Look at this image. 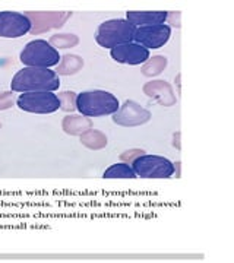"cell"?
I'll return each instance as SVG.
<instances>
[{
	"label": "cell",
	"mask_w": 234,
	"mask_h": 263,
	"mask_svg": "<svg viewBox=\"0 0 234 263\" xmlns=\"http://www.w3.org/2000/svg\"><path fill=\"white\" fill-rule=\"evenodd\" d=\"M120 108L117 97L107 91H85L76 98V110L85 117H100L114 114Z\"/></svg>",
	"instance_id": "cell-2"
},
{
	"label": "cell",
	"mask_w": 234,
	"mask_h": 263,
	"mask_svg": "<svg viewBox=\"0 0 234 263\" xmlns=\"http://www.w3.org/2000/svg\"><path fill=\"white\" fill-rule=\"evenodd\" d=\"M131 167L140 179H170L174 174V164L158 155H140Z\"/></svg>",
	"instance_id": "cell-5"
},
{
	"label": "cell",
	"mask_w": 234,
	"mask_h": 263,
	"mask_svg": "<svg viewBox=\"0 0 234 263\" xmlns=\"http://www.w3.org/2000/svg\"><path fill=\"white\" fill-rule=\"evenodd\" d=\"M112 57L122 65H142L150 59V50L136 43H126L112 48Z\"/></svg>",
	"instance_id": "cell-11"
},
{
	"label": "cell",
	"mask_w": 234,
	"mask_h": 263,
	"mask_svg": "<svg viewBox=\"0 0 234 263\" xmlns=\"http://www.w3.org/2000/svg\"><path fill=\"white\" fill-rule=\"evenodd\" d=\"M31 21V31L34 35L43 34L51 28H62L67 19L70 18V12H27L25 13Z\"/></svg>",
	"instance_id": "cell-9"
},
{
	"label": "cell",
	"mask_w": 234,
	"mask_h": 263,
	"mask_svg": "<svg viewBox=\"0 0 234 263\" xmlns=\"http://www.w3.org/2000/svg\"><path fill=\"white\" fill-rule=\"evenodd\" d=\"M104 179H136V174L135 171L132 170V167L129 164H114L112 167L104 171L103 174Z\"/></svg>",
	"instance_id": "cell-17"
},
{
	"label": "cell",
	"mask_w": 234,
	"mask_h": 263,
	"mask_svg": "<svg viewBox=\"0 0 234 263\" xmlns=\"http://www.w3.org/2000/svg\"><path fill=\"white\" fill-rule=\"evenodd\" d=\"M0 127H2V124H0Z\"/></svg>",
	"instance_id": "cell-25"
},
{
	"label": "cell",
	"mask_w": 234,
	"mask_h": 263,
	"mask_svg": "<svg viewBox=\"0 0 234 263\" xmlns=\"http://www.w3.org/2000/svg\"><path fill=\"white\" fill-rule=\"evenodd\" d=\"M62 127L67 135H72V136H81L82 133L86 130H89L93 127V122L85 117V116H66L62 123Z\"/></svg>",
	"instance_id": "cell-14"
},
{
	"label": "cell",
	"mask_w": 234,
	"mask_h": 263,
	"mask_svg": "<svg viewBox=\"0 0 234 263\" xmlns=\"http://www.w3.org/2000/svg\"><path fill=\"white\" fill-rule=\"evenodd\" d=\"M81 143L89 149H103L107 146V138L103 132L89 129V130H86L81 135Z\"/></svg>",
	"instance_id": "cell-16"
},
{
	"label": "cell",
	"mask_w": 234,
	"mask_h": 263,
	"mask_svg": "<svg viewBox=\"0 0 234 263\" xmlns=\"http://www.w3.org/2000/svg\"><path fill=\"white\" fill-rule=\"evenodd\" d=\"M18 107L22 111L35 114H50L60 108L59 97L53 92H24L16 100Z\"/></svg>",
	"instance_id": "cell-6"
},
{
	"label": "cell",
	"mask_w": 234,
	"mask_h": 263,
	"mask_svg": "<svg viewBox=\"0 0 234 263\" xmlns=\"http://www.w3.org/2000/svg\"><path fill=\"white\" fill-rule=\"evenodd\" d=\"M171 37V28L169 25H151L136 28L133 35V43L139 44L147 50H154L166 46Z\"/></svg>",
	"instance_id": "cell-7"
},
{
	"label": "cell",
	"mask_w": 234,
	"mask_h": 263,
	"mask_svg": "<svg viewBox=\"0 0 234 263\" xmlns=\"http://www.w3.org/2000/svg\"><path fill=\"white\" fill-rule=\"evenodd\" d=\"M48 44L56 50L57 48H70L79 44V38L75 34H57L50 38Z\"/></svg>",
	"instance_id": "cell-19"
},
{
	"label": "cell",
	"mask_w": 234,
	"mask_h": 263,
	"mask_svg": "<svg viewBox=\"0 0 234 263\" xmlns=\"http://www.w3.org/2000/svg\"><path fill=\"white\" fill-rule=\"evenodd\" d=\"M167 21L171 27L180 28V12H167Z\"/></svg>",
	"instance_id": "cell-23"
},
{
	"label": "cell",
	"mask_w": 234,
	"mask_h": 263,
	"mask_svg": "<svg viewBox=\"0 0 234 263\" xmlns=\"http://www.w3.org/2000/svg\"><path fill=\"white\" fill-rule=\"evenodd\" d=\"M151 120V113L135 101H126L113 114V122L123 127H135Z\"/></svg>",
	"instance_id": "cell-8"
},
{
	"label": "cell",
	"mask_w": 234,
	"mask_h": 263,
	"mask_svg": "<svg viewBox=\"0 0 234 263\" xmlns=\"http://www.w3.org/2000/svg\"><path fill=\"white\" fill-rule=\"evenodd\" d=\"M147 152L143 149H129L126 151V152H123L122 155H120V160L124 162V164H129L131 165L133 161L136 160V158H139L140 155H145Z\"/></svg>",
	"instance_id": "cell-21"
},
{
	"label": "cell",
	"mask_w": 234,
	"mask_h": 263,
	"mask_svg": "<svg viewBox=\"0 0 234 263\" xmlns=\"http://www.w3.org/2000/svg\"><path fill=\"white\" fill-rule=\"evenodd\" d=\"M143 92L163 107H173L177 101L171 85L166 81H151L143 85Z\"/></svg>",
	"instance_id": "cell-12"
},
{
	"label": "cell",
	"mask_w": 234,
	"mask_h": 263,
	"mask_svg": "<svg viewBox=\"0 0 234 263\" xmlns=\"http://www.w3.org/2000/svg\"><path fill=\"white\" fill-rule=\"evenodd\" d=\"M15 104L13 101V95L12 92H0V111H5V110H9L10 107Z\"/></svg>",
	"instance_id": "cell-22"
},
{
	"label": "cell",
	"mask_w": 234,
	"mask_h": 263,
	"mask_svg": "<svg viewBox=\"0 0 234 263\" xmlns=\"http://www.w3.org/2000/svg\"><path fill=\"white\" fill-rule=\"evenodd\" d=\"M21 62L27 67H44L48 69L51 66L59 65L60 54L56 48L51 47L44 40H34L28 43L21 51Z\"/></svg>",
	"instance_id": "cell-4"
},
{
	"label": "cell",
	"mask_w": 234,
	"mask_h": 263,
	"mask_svg": "<svg viewBox=\"0 0 234 263\" xmlns=\"http://www.w3.org/2000/svg\"><path fill=\"white\" fill-rule=\"evenodd\" d=\"M60 79L56 72L44 67H24L13 76L10 88L13 92H53L59 89Z\"/></svg>",
	"instance_id": "cell-1"
},
{
	"label": "cell",
	"mask_w": 234,
	"mask_h": 263,
	"mask_svg": "<svg viewBox=\"0 0 234 263\" xmlns=\"http://www.w3.org/2000/svg\"><path fill=\"white\" fill-rule=\"evenodd\" d=\"M126 21L131 22L135 28L163 25L167 21L166 10H129L126 13Z\"/></svg>",
	"instance_id": "cell-13"
},
{
	"label": "cell",
	"mask_w": 234,
	"mask_h": 263,
	"mask_svg": "<svg viewBox=\"0 0 234 263\" xmlns=\"http://www.w3.org/2000/svg\"><path fill=\"white\" fill-rule=\"evenodd\" d=\"M167 67V59L164 56H154L142 66V73L145 76H157Z\"/></svg>",
	"instance_id": "cell-18"
},
{
	"label": "cell",
	"mask_w": 234,
	"mask_h": 263,
	"mask_svg": "<svg viewBox=\"0 0 234 263\" xmlns=\"http://www.w3.org/2000/svg\"><path fill=\"white\" fill-rule=\"evenodd\" d=\"M31 31V21L19 12H0V37L16 38Z\"/></svg>",
	"instance_id": "cell-10"
},
{
	"label": "cell",
	"mask_w": 234,
	"mask_h": 263,
	"mask_svg": "<svg viewBox=\"0 0 234 263\" xmlns=\"http://www.w3.org/2000/svg\"><path fill=\"white\" fill-rule=\"evenodd\" d=\"M84 67V59L75 54H66L60 59V63L57 65V75H75Z\"/></svg>",
	"instance_id": "cell-15"
},
{
	"label": "cell",
	"mask_w": 234,
	"mask_h": 263,
	"mask_svg": "<svg viewBox=\"0 0 234 263\" xmlns=\"http://www.w3.org/2000/svg\"><path fill=\"white\" fill-rule=\"evenodd\" d=\"M173 145H174V148H177V149L182 148V146H180V133H178V132L174 135V143H173Z\"/></svg>",
	"instance_id": "cell-24"
},
{
	"label": "cell",
	"mask_w": 234,
	"mask_h": 263,
	"mask_svg": "<svg viewBox=\"0 0 234 263\" xmlns=\"http://www.w3.org/2000/svg\"><path fill=\"white\" fill-rule=\"evenodd\" d=\"M59 97V101H60V108L63 111H75L76 110V98L78 95L72 91H63L57 95Z\"/></svg>",
	"instance_id": "cell-20"
},
{
	"label": "cell",
	"mask_w": 234,
	"mask_h": 263,
	"mask_svg": "<svg viewBox=\"0 0 234 263\" xmlns=\"http://www.w3.org/2000/svg\"><path fill=\"white\" fill-rule=\"evenodd\" d=\"M136 28L126 19H110L103 22L97 32L95 41L104 48H114L126 43H133Z\"/></svg>",
	"instance_id": "cell-3"
}]
</instances>
